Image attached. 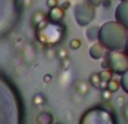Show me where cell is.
Instances as JSON below:
<instances>
[{
	"label": "cell",
	"mask_w": 128,
	"mask_h": 124,
	"mask_svg": "<svg viewBox=\"0 0 128 124\" xmlns=\"http://www.w3.org/2000/svg\"><path fill=\"white\" fill-rule=\"evenodd\" d=\"M99 28L98 26H90L86 29V38L91 42L98 40V34H99Z\"/></svg>",
	"instance_id": "9"
},
{
	"label": "cell",
	"mask_w": 128,
	"mask_h": 124,
	"mask_svg": "<svg viewBox=\"0 0 128 124\" xmlns=\"http://www.w3.org/2000/svg\"><path fill=\"white\" fill-rule=\"evenodd\" d=\"M111 96H112V93H110V91L107 90V89H104V90L102 91V98H104V100L111 99Z\"/></svg>",
	"instance_id": "16"
},
{
	"label": "cell",
	"mask_w": 128,
	"mask_h": 124,
	"mask_svg": "<svg viewBox=\"0 0 128 124\" xmlns=\"http://www.w3.org/2000/svg\"><path fill=\"white\" fill-rule=\"evenodd\" d=\"M120 86H122V89L125 91L126 94H128V71L122 75V78H120Z\"/></svg>",
	"instance_id": "12"
},
{
	"label": "cell",
	"mask_w": 128,
	"mask_h": 124,
	"mask_svg": "<svg viewBox=\"0 0 128 124\" xmlns=\"http://www.w3.org/2000/svg\"><path fill=\"white\" fill-rule=\"evenodd\" d=\"M125 53L128 55V40H127V42H126V45H125Z\"/></svg>",
	"instance_id": "20"
},
{
	"label": "cell",
	"mask_w": 128,
	"mask_h": 124,
	"mask_svg": "<svg viewBox=\"0 0 128 124\" xmlns=\"http://www.w3.org/2000/svg\"><path fill=\"white\" fill-rule=\"evenodd\" d=\"M98 42L108 51H122L127 42V31L115 22H107L99 28Z\"/></svg>",
	"instance_id": "1"
},
{
	"label": "cell",
	"mask_w": 128,
	"mask_h": 124,
	"mask_svg": "<svg viewBox=\"0 0 128 124\" xmlns=\"http://www.w3.org/2000/svg\"><path fill=\"white\" fill-rule=\"evenodd\" d=\"M122 116H124L125 121L128 123V104L125 105L124 108H122Z\"/></svg>",
	"instance_id": "17"
},
{
	"label": "cell",
	"mask_w": 128,
	"mask_h": 124,
	"mask_svg": "<svg viewBox=\"0 0 128 124\" xmlns=\"http://www.w3.org/2000/svg\"><path fill=\"white\" fill-rule=\"evenodd\" d=\"M115 19L128 31V1H120L115 10Z\"/></svg>",
	"instance_id": "5"
},
{
	"label": "cell",
	"mask_w": 128,
	"mask_h": 124,
	"mask_svg": "<svg viewBox=\"0 0 128 124\" xmlns=\"http://www.w3.org/2000/svg\"><path fill=\"white\" fill-rule=\"evenodd\" d=\"M89 54H90V56L93 60H99L104 54V47L102 46L99 42L93 43L90 46V49H89Z\"/></svg>",
	"instance_id": "6"
},
{
	"label": "cell",
	"mask_w": 128,
	"mask_h": 124,
	"mask_svg": "<svg viewBox=\"0 0 128 124\" xmlns=\"http://www.w3.org/2000/svg\"><path fill=\"white\" fill-rule=\"evenodd\" d=\"M108 69L118 76L128 71V55L124 51H110L107 56Z\"/></svg>",
	"instance_id": "3"
},
{
	"label": "cell",
	"mask_w": 128,
	"mask_h": 124,
	"mask_svg": "<svg viewBox=\"0 0 128 124\" xmlns=\"http://www.w3.org/2000/svg\"><path fill=\"white\" fill-rule=\"evenodd\" d=\"M68 6H70V2H68V4H66V2H65V4L63 5V8L65 9V7H68Z\"/></svg>",
	"instance_id": "21"
},
{
	"label": "cell",
	"mask_w": 128,
	"mask_h": 124,
	"mask_svg": "<svg viewBox=\"0 0 128 124\" xmlns=\"http://www.w3.org/2000/svg\"><path fill=\"white\" fill-rule=\"evenodd\" d=\"M79 124H117L116 116L106 106L96 105L81 115Z\"/></svg>",
	"instance_id": "2"
},
{
	"label": "cell",
	"mask_w": 128,
	"mask_h": 124,
	"mask_svg": "<svg viewBox=\"0 0 128 124\" xmlns=\"http://www.w3.org/2000/svg\"><path fill=\"white\" fill-rule=\"evenodd\" d=\"M58 5V0H47V6L51 7V8H54Z\"/></svg>",
	"instance_id": "18"
},
{
	"label": "cell",
	"mask_w": 128,
	"mask_h": 124,
	"mask_svg": "<svg viewBox=\"0 0 128 124\" xmlns=\"http://www.w3.org/2000/svg\"><path fill=\"white\" fill-rule=\"evenodd\" d=\"M102 6L104 8H109L111 6V0H102Z\"/></svg>",
	"instance_id": "19"
},
{
	"label": "cell",
	"mask_w": 128,
	"mask_h": 124,
	"mask_svg": "<svg viewBox=\"0 0 128 124\" xmlns=\"http://www.w3.org/2000/svg\"><path fill=\"white\" fill-rule=\"evenodd\" d=\"M120 1H128V0H120Z\"/></svg>",
	"instance_id": "22"
},
{
	"label": "cell",
	"mask_w": 128,
	"mask_h": 124,
	"mask_svg": "<svg viewBox=\"0 0 128 124\" xmlns=\"http://www.w3.org/2000/svg\"><path fill=\"white\" fill-rule=\"evenodd\" d=\"M50 17H51L52 22L58 23L64 18V10L60 7H54L52 8L51 13H50Z\"/></svg>",
	"instance_id": "7"
},
{
	"label": "cell",
	"mask_w": 128,
	"mask_h": 124,
	"mask_svg": "<svg viewBox=\"0 0 128 124\" xmlns=\"http://www.w3.org/2000/svg\"><path fill=\"white\" fill-rule=\"evenodd\" d=\"M99 78H100V81L101 82L107 84L108 81H110V80L112 79V72H111V70H109V69H104V70H102L101 72L99 73Z\"/></svg>",
	"instance_id": "10"
},
{
	"label": "cell",
	"mask_w": 128,
	"mask_h": 124,
	"mask_svg": "<svg viewBox=\"0 0 128 124\" xmlns=\"http://www.w3.org/2000/svg\"><path fill=\"white\" fill-rule=\"evenodd\" d=\"M36 122L38 124H52L53 123V116H52V114L44 112V113H40L37 116Z\"/></svg>",
	"instance_id": "8"
},
{
	"label": "cell",
	"mask_w": 128,
	"mask_h": 124,
	"mask_svg": "<svg viewBox=\"0 0 128 124\" xmlns=\"http://www.w3.org/2000/svg\"><path fill=\"white\" fill-rule=\"evenodd\" d=\"M96 16V8L91 7L88 2H79L74 8V17L81 27H86L92 23Z\"/></svg>",
	"instance_id": "4"
},
{
	"label": "cell",
	"mask_w": 128,
	"mask_h": 124,
	"mask_svg": "<svg viewBox=\"0 0 128 124\" xmlns=\"http://www.w3.org/2000/svg\"><path fill=\"white\" fill-rule=\"evenodd\" d=\"M120 87V81L118 79H111L110 81L107 82V87L106 89L107 90H109L110 93H115V91H117L118 89H119Z\"/></svg>",
	"instance_id": "11"
},
{
	"label": "cell",
	"mask_w": 128,
	"mask_h": 124,
	"mask_svg": "<svg viewBox=\"0 0 128 124\" xmlns=\"http://www.w3.org/2000/svg\"><path fill=\"white\" fill-rule=\"evenodd\" d=\"M90 82L93 87H101V81H100V78H99V73H93V75L90 76Z\"/></svg>",
	"instance_id": "13"
},
{
	"label": "cell",
	"mask_w": 128,
	"mask_h": 124,
	"mask_svg": "<svg viewBox=\"0 0 128 124\" xmlns=\"http://www.w3.org/2000/svg\"><path fill=\"white\" fill-rule=\"evenodd\" d=\"M86 2H88L91 7H93V8H98L99 6H101L102 0H88Z\"/></svg>",
	"instance_id": "15"
},
{
	"label": "cell",
	"mask_w": 128,
	"mask_h": 124,
	"mask_svg": "<svg viewBox=\"0 0 128 124\" xmlns=\"http://www.w3.org/2000/svg\"><path fill=\"white\" fill-rule=\"evenodd\" d=\"M80 46H81V41L78 40V38L76 40H72L70 42V47L72 50H78Z\"/></svg>",
	"instance_id": "14"
}]
</instances>
